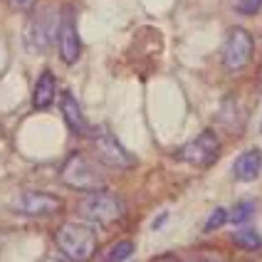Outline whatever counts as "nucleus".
Instances as JSON below:
<instances>
[{
    "label": "nucleus",
    "mask_w": 262,
    "mask_h": 262,
    "mask_svg": "<svg viewBox=\"0 0 262 262\" xmlns=\"http://www.w3.org/2000/svg\"><path fill=\"white\" fill-rule=\"evenodd\" d=\"M55 245L70 262H89L97 252V233L82 223H64L55 233Z\"/></svg>",
    "instance_id": "nucleus-1"
},
{
    "label": "nucleus",
    "mask_w": 262,
    "mask_h": 262,
    "mask_svg": "<svg viewBox=\"0 0 262 262\" xmlns=\"http://www.w3.org/2000/svg\"><path fill=\"white\" fill-rule=\"evenodd\" d=\"M62 181H64L67 188L87 190V193L104 190V186H106L104 171L87 154H72L67 159V163L62 166Z\"/></svg>",
    "instance_id": "nucleus-2"
},
{
    "label": "nucleus",
    "mask_w": 262,
    "mask_h": 262,
    "mask_svg": "<svg viewBox=\"0 0 262 262\" xmlns=\"http://www.w3.org/2000/svg\"><path fill=\"white\" fill-rule=\"evenodd\" d=\"M77 213L92 225H112L124 215V201L117 198L114 193L94 190L77 203Z\"/></svg>",
    "instance_id": "nucleus-3"
},
{
    "label": "nucleus",
    "mask_w": 262,
    "mask_h": 262,
    "mask_svg": "<svg viewBox=\"0 0 262 262\" xmlns=\"http://www.w3.org/2000/svg\"><path fill=\"white\" fill-rule=\"evenodd\" d=\"M89 139H92L94 156L102 161L106 168H114V171L134 168V156L119 144L117 136L106 129V126H94V129L89 131Z\"/></svg>",
    "instance_id": "nucleus-4"
},
{
    "label": "nucleus",
    "mask_w": 262,
    "mask_h": 262,
    "mask_svg": "<svg viewBox=\"0 0 262 262\" xmlns=\"http://www.w3.org/2000/svg\"><path fill=\"white\" fill-rule=\"evenodd\" d=\"M57 30H59V13L55 8L37 10L32 15V20L28 23V30H25L28 52H45L50 47V42L57 37Z\"/></svg>",
    "instance_id": "nucleus-5"
},
{
    "label": "nucleus",
    "mask_w": 262,
    "mask_h": 262,
    "mask_svg": "<svg viewBox=\"0 0 262 262\" xmlns=\"http://www.w3.org/2000/svg\"><path fill=\"white\" fill-rule=\"evenodd\" d=\"M252 50H255L252 35L243 28H233L228 32V40H225V47H223V67L228 72L245 70L248 62L252 59Z\"/></svg>",
    "instance_id": "nucleus-6"
},
{
    "label": "nucleus",
    "mask_w": 262,
    "mask_h": 262,
    "mask_svg": "<svg viewBox=\"0 0 262 262\" xmlns=\"http://www.w3.org/2000/svg\"><path fill=\"white\" fill-rule=\"evenodd\" d=\"M218 156H220V141L213 131L198 134L193 141H188V144L178 151V159L186 161L188 166H198V168L213 166V163L218 161Z\"/></svg>",
    "instance_id": "nucleus-7"
},
{
    "label": "nucleus",
    "mask_w": 262,
    "mask_h": 262,
    "mask_svg": "<svg viewBox=\"0 0 262 262\" xmlns=\"http://www.w3.org/2000/svg\"><path fill=\"white\" fill-rule=\"evenodd\" d=\"M62 208V201L52 193H40V190H28V193H20L15 198L13 210L25 215V218H47V215H55Z\"/></svg>",
    "instance_id": "nucleus-8"
},
{
    "label": "nucleus",
    "mask_w": 262,
    "mask_h": 262,
    "mask_svg": "<svg viewBox=\"0 0 262 262\" xmlns=\"http://www.w3.org/2000/svg\"><path fill=\"white\" fill-rule=\"evenodd\" d=\"M57 45H59V57L64 64H74L79 55H82V40L77 32V23H74V13L64 10L59 17V30H57Z\"/></svg>",
    "instance_id": "nucleus-9"
},
{
    "label": "nucleus",
    "mask_w": 262,
    "mask_h": 262,
    "mask_svg": "<svg viewBox=\"0 0 262 262\" xmlns=\"http://www.w3.org/2000/svg\"><path fill=\"white\" fill-rule=\"evenodd\" d=\"M59 106H62V117H64V121H67L70 131L77 134V136H89V131L92 129H89L87 119H84V114H82V106L77 104L72 92H64V94H62Z\"/></svg>",
    "instance_id": "nucleus-10"
},
{
    "label": "nucleus",
    "mask_w": 262,
    "mask_h": 262,
    "mask_svg": "<svg viewBox=\"0 0 262 262\" xmlns=\"http://www.w3.org/2000/svg\"><path fill=\"white\" fill-rule=\"evenodd\" d=\"M262 173V151L260 148H248L245 154H240L233 163V176L237 181H255Z\"/></svg>",
    "instance_id": "nucleus-11"
},
{
    "label": "nucleus",
    "mask_w": 262,
    "mask_h": 262,
    "mask_svg": "<svg viewBox=\"0 0 262 262\" xmlns=\"http://www.w3.org/2000/svg\"><path fill=\"white\" fill-rule=\"evenodd\" d=\"M55 94H57V79L50 70H45L37 82H35V89H32V106L35 109H50L55 104Z\"/></svg>",
    "instance_id": "nucleus-12"
},
{
    "label": "nucleus",
    "mask_w": 262,
    "mask_h": 262,
    "mask_svg": "<svg viewBox=\"0 0 262 262\" xmlns=\"http://www.w3.org/2000/svg\"><path fill=\"white\" fill-rule=\"evenodd\" d=\"M233 243L237 245V248H243V250H260L262 248V237L252 228H243V230H237V233L233 235Z\"/></svg>",
    "instance_id": "nucleus-13"
},
{
    "label": "nucleus",
    "mask_w": 262,
    "mask_h": 262,
    "mask_svg": "<svg viewBox=\"0 0 262 262\" xmlns=\"http://www.w3.org/2000/svg\"><path fill=\"white\" fill-rule=\"evenodd\" d=\"M134 250H136V245H134L131 240H119L117 245H112V250L104 255V262H124V260H129L131 255H134Z\"/></svg>",
    "instance_id": "nucleus-14"
},
{
    "label": "nucleus",
    "mask_w": 262,
    "mask_h": 262,
    "mask_svg": "<svg viewBox=\"0 0 262 262\" xmlns=\"http://www.w3.org/2000/svg\"><path fill=\"white\" fill-rule=\"evenodd\" d=\"M252 215H255V205L252 203H237L233 210L228 213V220H230L233 225H245Z\"/></svg>",
    "instance_id": "nucleus-15"
},
{
    "label": "nucleus",
    "mask_w": 262,
    "mask_h": 262,
    "mask_svg": "<svg viewBox=\"0 0 262 262\" xmlns=\"http://www.w3.org/2000/svg\"><path fill=\"white\" fill-rule=\"evenodd\" d=\"M233 10L240 15H257L262 8V0H230Z\"/></svg>",
    "instance_id": "nucleus-16"
},
{
    "label": "nucleus",
    "mask_w": 262,
    "mask_h": 262,
    "mask_svg": "<svg viewBox=\"0 0 262 262\" xmlns=\"http://www.w3.org/2000/svg\"><path fill=\"white\" fill-rule=\"evenodd\" d=\"M225 223H228V210H225V208H215V210L210 213V218L205 220L203 230H205V233H210V230H218L220 225H225Z\"/></svg>",
    "instance_id": "nucleus-17"
},
{
    "label": "nucleus",
    "mask_w": 262,
    "mask_h": 262,
    "mask_svg": "<svg viewBox=\"0 0 262 262\" xmlns=\"http://www.w3.org/2000/svg\"><path fill=\"white\" fill-rule=\"evenodd\" d=\"M8 3H10V8H13V10H20V13L32 10V8L37 5V0H8Z\"/></svg>",
    "instance_id": "nucleus-18"
},
{
    "label": "nucleus",
    "mask_w": 262,
    "mask_h": 262,
    "mask_svg": "<svg viewBox=\"0 0 262 262\" xmlns=\"http://www.w3.org/2000/svg\"><path fill=\"white\" fill-rule=\"evenodd\" d=\"M40 262H59V260H55V257H45V260H40Z\"/></svg>",
    "instance_id": "nucleus-19"
},
{
    "label": "nucleus",
    "mask_w": 262,
    "mask_h": 262,
    "mask_svg": "<svg viewBox=\"0 0 262 262\" xmlns=\"http://www.w3.org/2000/svg\"><path fill=\"white\" fill-rule=\"evenodd\" d=\"M205 262H215V260H205Z\"/></svg>",
    "instance_id": "nucleus-20"
}]
</instances>
